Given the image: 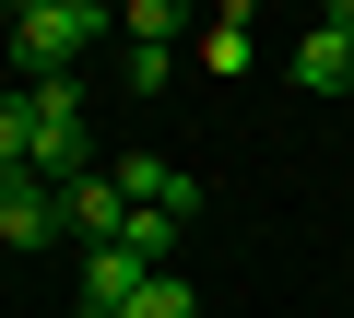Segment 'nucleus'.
<instances>
[{"mask_svg":"<svg viewBox=\"0 0 354 318\" xmlns=\"http://www.w3.org/2000/svg\"><path fill=\"white\" fill-rule=\"evenodd\" d=\"M118 24V0H36V12H12V71L24 83H71V59Z\"/></svg>","mask_w":354,"mask_h":318,"instance_id":"1","label":"nucleus"},{"mask_svg":"<svg viewBox=\"0 0 354 318\" xmlns=\"http://www.w3.org/2000/svg\"><path fill=\"white\" fill-rule=\"evenodd\" d=\"M24 95H36V153H24V166H36L48 189H71V177L95 166V141H83V95H71V83H24Z\"/></svg>","mask_w":354,"mask_h":318,"instance_id":"2","label":"nucleus"},{"mask_svg":"<svg viewBox=\"0 0 354 318\" xmlns=\"http://www.w3.org/2000/svg\"><path fill=\"white\" fill-rule=\"evenodd\" d=\"M59 224H71V248H118V224H130V189H118V166H83V177L59 189Z\"/></svg>","mask_w":354,"mask_h":318,"instance_id":"3","label":"nucleus"},{"mask_svg":"<svg viewBox=\"0 0 354 318\" xmlns=\"http://www.w3.org/2000/svg\"><path fill=\"white\" fill-rule=\"evenodd\" d=\"M48 236H71L59 224V189L36 166H12V177H0V248H48Z\"/></svg>","mask_w":354,"mask_h":318,"instance_id":"4","label":"nucleus"},{"mask_svg":"<svg viewBox=\"0 0 354 318\" xmlns=\"http://www.w3.org/2000/svg\"><path fill=\"white\" fill-rule=\"evenodd\" d=\"M118 189H130L142 212H165V224H189V212H201V177H189V166H165V153H130Z\"/></svg>","mask_w":354,"mask_h":318,"instance_id":"5","label":"nucleus"},{"mask_svg":"<svg viewBox=\"0 0 354 318\" xmlns=\"http://www.w3.org/2000/svg\"><path fill=\"white\" fill-rule=\"evenodd\" d=\"M130 295H142V259L130 248H83V318H130Z\"/></svg>","mask_w":354,"mask_h":318,"instance_id":"6","label":"nucleus"},{"mask_svg":"<svg viewBox=\"0 0 354 318\" xmlns=\"http://www.w3.org/2000/svg\"><path fill=\"white\" fill-rule=\"evenodd\" d=\"M118 24L130 48H177V36H201V0H118Z\"/></svg>","mask_w":354,"mask_h":318,"instance_id":"7","label":"nucleus"},{"mask_svg":"<svg viewBox=\"0 0 354 318\" xmlns=\"http://www.w3.org/2000/svg\"><path fill=\"white\" fill-rule=\"evenodd\" d=\"M189 59H201V71H225V83L248 71V0H225V12H213V24L189 36Z\"/></svg>","mask_w":354,"mask_h":318,"instance_id":"8","label":"nucleus"},{"mask_svg":"<svg viewBox=\"0 0 354 318\" xmlns=\"http://www.w3.org/2000/svg\"><path fill=\"white\" fill-rule=\"evenodd\" d=\"M295 83H319V95H342V83H354V36H342V24H319V36L295 48Z\"/></svg>","mask_w":354,"mask_h":318,"instance_id":"9","label":"nucleus"},{"mask_svg":"<svg viewBox=\"0 0 354 318\" xmlns=\"http://www.w3.org/2000/svg\"><path fill=\"white\" fill-rule=\"evenodd\" d=\"M118 248H130V259H142V271H165V248H177V224H165V212H142V201H130V224H118Z\"/></svg>","mask_w":354,"mask_h":318,"instance_id":"10","label":"nucleus"},{"mask_svg":"<svg viewBox=\"0 0 354 318\" xmlns=\"http://www.w3.org/2000/svg\"><path fill=\"white\" fill-rule=\"evenodd\" d=\"M36 153V95H0V177Z\"/></svg>","mask_w":354,"mask_h":318,"instance_id":"11","label":"nucleus"},{"mask_svg":"<svg viewBox=\"0 0 354 318\" xmlns=\"http://www.w3.org/2000/svg\"><path fill=\"white\" fill-rule=\"evenodd\" d=\"M130 318H201V295H189V283H165V271H142V295H130Z\"/></svg>","mask_w":354,"mask_h":318,"instance_id":"12","label":"nucleus"},{"mask_svg":"<svg viewBox=\"0 0 354 318\" xmlns=\"http://www.w3.org/2000/svg\"><path fill=\"white\" fill-rule=\"evenodd\" d=\"M330 24H342V36H354V0H330Z\"/></svg>","mask_w":354,"mask_h":318,"instance_id":"13","label":"nucleus"}]
</instances>
